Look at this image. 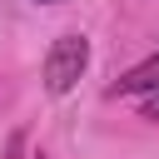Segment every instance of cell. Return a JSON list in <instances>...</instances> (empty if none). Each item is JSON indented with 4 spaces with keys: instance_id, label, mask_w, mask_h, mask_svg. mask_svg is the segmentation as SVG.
I'll list each match as a JSON object with an SVG mask.
<instances>
[{
    "instance_id": "cell-5",
    "label": "cell",
    "mask_w": 159,
    "mask_h": 159,
    "mask_svg": "<svg viewBox=\"0 0 159 159\" xmlns=\"http://www.w3.org/2000/svg\"><path fill=\"white\" fill-rule=\"evenodd\" d=\"M35 5H60V0H35Z\"/></svg>"
},
{
    "instance_id": "cell-2",
    "label": "cell",
    "mask_w": 159,
    "mask_h": 159,
    "mask_svg": "<svg viewBox=\"0 0 159 159\" xmlns=\"http://www.w3.org/2000/svg\"><path fill=\"white\" fill-rule=\"evenodd\" d=\"M159 84V50L149 55V60H139L129 75H119L114 84H109V99H124V94H149Z\"/></svg>"
},
{
    "instance_id": "cell-1",
    "label": "cell",
    "mask_w": 159,
    "mask_h": 159,
    "mask_svg": "<svg viewBox=\"0 0 159 159\" xmlns=\"http://www.w3.org/2000/svg\"><path fill=\"white\" fill-rule=\"evenodd\" d=\"M84 70H89V40L84 35H60L45 50V89L50 94H70Z\"/></svg>"
},
{
    "instance_id": "cell-4",
    "label": "cell",
    "mask_w": 159,
    "mask_h": 159,
    "mask_svg": "<svg viewBox=\"0 0 159 159\" xmlns=\"http://www.w3.org/2000/svg\"><path fill=\"white\" fill-rule=\"evenodd\" d=\"M25 144H30V139H25V129H15V134L5 139V159H30V154H25Z\"/></svg>"
},
{
    "instance_id": "cell-3",
    "label": "cell",
    "mask_w": 159,
    "mask_h": 159,
    "mask_svg": "<svg viewBox=\"0 0 159 159\" xmlns=\"http://www.w3.org/2000/svg\"><path fill=\"white\" fill-rule=\"evenodd\" d=\"M139 119H154V124H159V84H154L149 94H139Z\"/></svg>"
},
{
    "instance_id": "cell-6",
    "label": "cell",
    "mask_w": 159,
    "mask_h": 159,
    "mask_svg": "<svg viewBox=\"0 0 159 159\" xmlns=\"http://www.w3.org/2000/svg\"><path fill=\"white\" fill-rule=\"evenodd\" d=\"M30 159H50V154H30Z\"/></svg>"
}]
</instances>
